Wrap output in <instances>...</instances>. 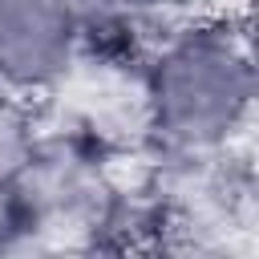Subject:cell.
Here are the masks:
<instances>
[{
	"label": "cell",
	"mask_w": 259,
	"mask_h": 259,
	"mask_svg": "<svg viewBox=\"0 0 259 259\" xmlns=\"http://www.w3.org/2000/svg\"><path fill=\"white\" fill-rule=\"evenodd\" d=\"M142 109L166 154L182 162L227 154L255 109V61L243 24L210 12L166 32L142 69Z\"/></svg>",
	"instance_id": "cell-1"
},
{
	"label": "cell",
	"mask_w": 259,
	"mask_h": 259,
	"mask_svg": "<svg viewBox=\"0 0 259 259\" xmlns=\"http://www.w3.org/2000/svg\"><path fill=\"white\" fill-rule=\"evenodd\" d=\"M125 20V0H0V89L24 101L61 89Z\"/></svg>",
	"instance_id": "cell-2"
},
{
	"label": "cell",
	"mask_w": 259,
	"mask_h": 259,
	"mask_svg": "<svg viewBox=\"0 0 259 259\" xmlns=\"http://www.w3.org/2000/svg\"><path fill=\"white\" fill-rule=\"evenodd\" d=\"M36 142H40V125H36L32 101L12 97V93L0 89V198L24 174Z\"/></svg>",
	"instance_id": "cell-3"
},
{
	"label": "cell",
	"mask_w": 259,
	"mask_h": 259,
	"mask_svg": "<svg viewBox=\"0 0 259 259\" xmlns=\"http://www.w3.org/2000/svg\"><path fill=\"white\" fill-rule=\"evenodd\" d=\"M130 259H239V255L227 239L206 235L190 223H178V227H166V231L150 235Z\"/></svg>",
	"instance_id": "cell-4"
},
{
	"label": "cell",
	"mask_w": 259,
	"mask_h": 259,
	"mask_svg": "<svg viewBox=\"0 0 259 259\" xmlns=\"http://www.w3.org/2000/svg\"><path fill=\"white\" fill-rule=\"evenodd\" d=\"M24 259H125V255L117 247H109L105 239L85 235V239H61V243L32 247V255H24Z\"/></svg>",
	"instance_id": "cell-5"
}]
</instances>
